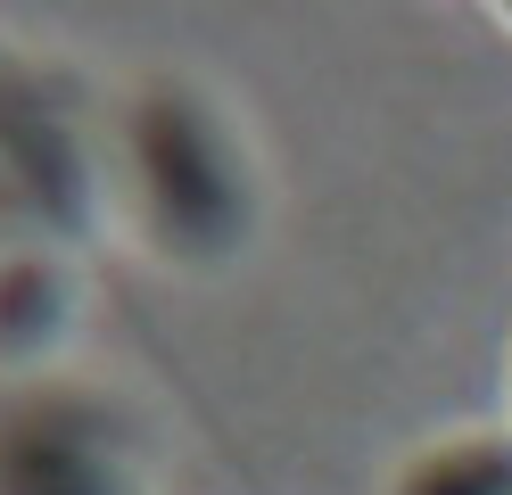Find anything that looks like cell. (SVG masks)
<instances>
[{
    "label": "cell",
    "mask_w": 512,
    "mask_h": 495,
    "mask_svg": "<svg viewBox=\"0 0 512 495\" xmlns=\"http://www.w3.org/2000/svg\"><path fill=\"white\" fill-rule=\"evenodd\" d=\"M58 314H67V297H58V273H42V264H9L0 273V355H34Z\"/></svg>",
    "instance_id": "obj_4"
},
{
    "label": "cell",
    "mask_w": 512,
    "mask_h": 495,
    "mask_svg": "<svg viewBox=\"0 0 512 495\" xmlns=\"http://www.w3.org/2000/svg\"><path fill=\"white\" fill-rule=\"evenodd\" d=\"M0 495H116V479L83 421L25 405L0 413Z\"/></svg>",
    "instance_id": "obj_2"
},
{
    "label": "cell",
    "mask_w": 512,
    "mask_h": 495,
    "mask_svg": "<svg viewBox=\"0 0 512 495\" xmlns=\"http://www.w3.org/2000/svg\"><path fill=\"white\" fill-rule=\"evenodd\" d=\"M141 165H149V190H157V215H166L182 240H232L240 223V174L232 157H223L215 124L190 108L182 91H157L141 108Z\"/></svg>",
    "instance_id": "obj_1"
},
{
    "label": "cell",
    "mask_w": 512,
    "mask_h": 495,
    "mask_svg": "<svg viewBox=\"0 0 512 495\" xmlns=\"http://www.w3.org/2000/svg\"><path fill=\"white\" fill-rule=\"evenodd\" d=\"M397 495H512V438H463L422 454L397 479Z\"/></svg>",
    "instance_id": "obj_3"
}]
</instances>
